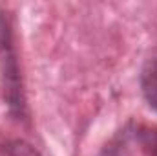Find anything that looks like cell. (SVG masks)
<instances>
[{
	"label": "cell",
	"mask_w": 157,
	"mask_h": 156,
	"mask_svg": "<svg viewBox=\"0 0 157 156\" xmlns=\"http://www.w3.org/2000/svg\"><path fill=\"white\" fill-rule=\"evenodd\" d=\"M0 156H40V153L24 140H7L0 143Z\"/></svg>",
	"instance_id": "cell-4"
},
{
	"label": "cell",
	"mask_w": 157,
	"mask_h": 156,
	"mask_svg": "<svg viewBox=\"0 0 157 156\" xmlns=\"http://www.w3.org/2000/svg\"><path fill=\"white\" fill-rule=\"evenodd\" d=\"M139 84H141L143 97L146 99L150 109L157 112V57L148 59L144 63L139 76Z\"/></svg>",
	"instance_id": "cell-2"
},
{
	"label": "cell",
	"mask_w": 157,
	"mask_h": 156,
	"mask_svg": "<svg viewBox=\"0 0 157 156\" xmlns=\"http://www.w3.org/2000/svg\"><path fill=\"white\" fill-rule=\"evenodd\" d=\"M135 140L146 156H157V127H137Z\"/></svg>",
	"instance_id": "cell-3"
},
{
	"label": "cell",
	"mask_w": 157,
	"mask_h": 156,
	"mask_svg": "<svg viewBox=\"0 0 157 156\" xmlns=\"http://www.w3.org/2000/svg\"><path fill=\"white\" fill-rule=\"evenodd\" d=\"M0 48L4 51V81H6V97L7 103L13 110L22 114L24 110V97H22V88L18 86V70L17 63L13 59L11 51V42H9V28L0 20Z\"/></svg>",
	"instance_id": "cell-1"
}]
</instances>
